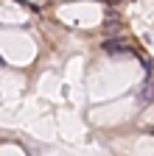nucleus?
I'll return each instance as SVG.
<instances>
[{
	"label": "nucleus",
	"instance_id": "nucleus-3",
	"mask_svg": "<svg viewBox=\"0 0 154 156\" xmlns=\"http://www.w3.org/2000/svg\"><path fill=\"white\" fill-rule=\"evenodd\" d=\"M107 3H118V0H107Z\"/></svg>",
	"mask_w": 154,
	"mask_h": 156
},
{
	"label": "nucleus",
	"instance_id": "nucleus-1",
	"mask_svg": "<svg viewBox=\"0 0 154 156\" xmlns=\"http://www.w3.org/2000/svg\"><path fill=\"white\" fill-rule=\"evenodd\" d=\"M101 48L107 53H129V48L121 42V39H107V42H101Z\"/></svg>",
	"mask_w": 154,
	"mask_h": 156
},
{
	"label": "nucleus",
	"instance_id": "nucleus-2",
	"mask_svg": "<svg viewBox=\"0 0 154 156\" xmlns=\"http://www.w3.org/2000/svg\"><path fill=\"white\" fill-rule=\"evenodd\" d=\"M121 28H123L121 23H107V25H104V34H118Z\"/></svg>",
	"mask_w": 154,
	"mask_h": 156
}]
</instances>
